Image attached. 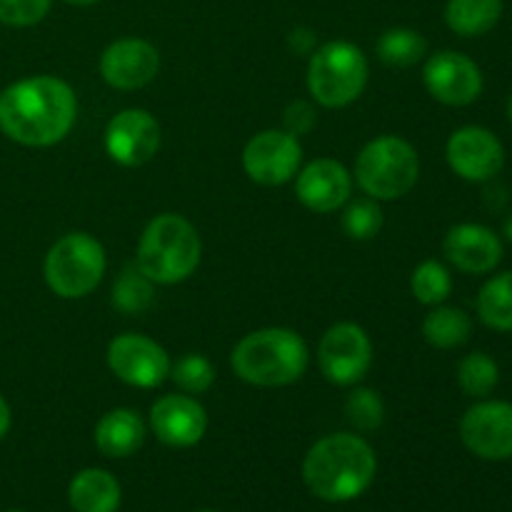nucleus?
I'll list each match as a JSON object with an SVG mask.
<instances>
[{"label":"nucleus","instance_id":"1a4fd4ad","mask_svg":"<svg viewBox=\"0 0 512 512\" xmlns=\"http://www.w3.org/2000/svg\"><path fill=\"white\" fill-rule=\"evenodd\" d=\"M460 438L483 460L512 458V403L485 400L473 405L460 420Z\"/></svg>","mask_w":512,"mask_h":512},{"label":"nucleus","instance_id":"aec40b11","mask_svg":"<svg viewBox=\"0 0 512 512\" xmlns=\"http://www.w3.org/2000/svg\"><path fill=\"white\" fill-rule=\"evenodd\" d=\"M68 498L75 512H115L120 505V485L105 470L88 468L75 475Z\"/></svg>","mask_w":512,"mask_h":512},{"label":"nucleus","instance_id":"393cba45","mask_svg":"<svg viewBox=\"0 0 512 512\" xmlns=\"http://www.w3.org/2000/svg\"><path fill=\"white\" fill-rule=\"evenodd\" d=\"M500 380L498 363L485 353H470L458 365V383L470 398H485Z\"/></svg>","mask_w":512,"mask_h":512},{"label":"nucleus","instance_id":"4c0bfd02","mask_svg":"<svg viewBox=\"0 0 512 512\" xmlns=\"http://www.w3.org/2000/svg\"><path fill=\"white\" fill-rule=\"evenodd\" d=\"M5 512H23V510H5Z\"/></svg>","mask_w":512,"mask_h":512},{"label":"nucleus","instance_id":"b1692460","mask_svg":"<svg viewBox=\"0 0 512 512\" xmlns=\"http://www.w3.org/2000/svg\"><path fill=\"white\" fill-rule=\"evenodd\" d=\"M425 50H428V43L423 35L410 28H390L378 40L380 60L395 68H410L423 58Z\"/></svg>","mask_w":512,"mask_h":512},{"label":"nucleus","instance_id":"f3484780","mask_svg":"<svg viewBox=\"0 0 512 512\" xmlns=\"http://www.w3.org/2000/svg\"><path fill=\"white\" fill-rule=\"evenodd\" d=\"M450 263L463 273H490L503 258V243L490 228L478 223L455 225L443 243Z\"/></svg>","mask_w":512,"mask_h":512},{"label":"nucleus","instance_id":"a211bd4d","mask_svg":"<svg viewBox=\"0 0 512 512\" xmlns=\"http://www.w3.org/2000/svg\"><path fill=\"white\" fill-rule=\"evenodd\" d=\"M350 190H353V180H350L348 170L328 158L310 163L298 175V183H295V193H298L300 203L305 208L315 210V213L338 210L340 205L348 203Z\"/></svg>","mask_w":512,"mask_h":512},{"label":"nucleus","instance_id":"f03ea898","mask_svg":"<svg viewBox=\"0 0 512 512\" xmlns=\"http://www.w3.org/2000/svg\"><path fill=\"white\" fill-rule=\"evenodd\" d=\"M375 453L358 435H328L305 455L303 478L310 493L330 503L363 495L375 478Z\"/></svg>","mask_w":512,"mask_h":512},{"label":"nucleus","instance_id":"423d86ee","mask_svg":"<svg viewBox=\"0 0 512 512\" xmlns=\"http://www.w3.org/2000/svg\"><path fill=\"white\" fill-rule=\"evenodd\" d=\"M368 60L358 45L333 40L318 48L308 65V90L325 108H343L363 93Z\"/></svg>","mask_w":512,"mask_h":512},{"label":"nucleus","instance_id":"7c9ffc66","mask_svg":"<svg viewBox=\"0 0 512 512\" xmlns=\"http://www.w3.org/2000/svg\"><path fill=\"white\" fill-rule=\"evenodd\" d=\"M53 0H0V23L5 25H35L48 15Z\"/></svg>","mask_w":512,"mask_h":512},{"label":"nucleus","instance_id":"4be33fe9","mask_svg":"<svg viewBox=\"0 0 512 512\" xmlns=\"http://www.w3.org/2000/svg\"><path fill=\"white\" fill-rule=\"evenodd\" d=\"M478 315L488 328L510 333L512 330V270L495 275L478 295Z\"/></svg>","mask_w":512,"mask_h":512},{"label":"nucleus","instance_id":"7ed1b4c3","mask_svg":"<svg viewBox=\"0 0 512 512\" xmlns=\"http://www.w3.org/2000/svg\"><path fill=\"white\" fill-rule=\"evenodd\" d=\"M308 368V345L298 333L265 328L250 333L235 345L233 370L250 385L280 388L295 383Z\"/></svg>","mask_w":512,"mask_h":512},{"label":"nucleus","instance_id":"6e6552de","mask_svg":"<svg viewBox=\"0 0 512 512\" xmlns=\"http://www.w3.org/2000/svg\"><path fill=\"white\" fill-rule=\"evenodd\" d=\"M318 363L330 383H358L373 363V345H370L368 333L355 323L333 325L320 340Z\"/></svg>","mask_w":512,"mask_h":512},{"label":"nucleus","instance_id":"0eeeda50","mask_svg":"<svg viewBox=\"0 0 512 512\" xmlns=\"http://www.w3.org/2000/svg\"><path fill=\"white\" fill-rule=\"evenodd\" d=\"M105 273V250L93 235L68 233L45 258V280L60 298H85Z\"/></svg>","mask_w":512,"mask_h":512},{"label":"nucleus","instance_id":"a878e982","mask_svg":"<svg viewBox=\"0 0 512 512\" xmlns=\"http://www.w3.org/2000/svg\"><path fill=\"white\" fill-rule=\"evenodd\" d=\"M413 295L423 305H440L453 290V280H450L448 268L438 260H425L415 268L413 273Z\"/></svg>","mask_w":512,"mask_h":512},{"label":"nucleus","instance_id":"473e14b6","mask_svg":"<svg viewBox=\"0 0 512 512\" xmlns=\"http://www.w3.org/2000/svg\"><path fill=\"white\" fill-rule=\"evenodd\" d=\"M313 33H310V30H305V28H300V30H293V33H290V48L295 50V53H308L310 48H313Z\"/></svg>","mask_w":512,"mask_h":512},{"label":"nucleus","instance_id":"f257e3e1","mask_svg":"<svg viewBox=\"0 0 512 512\" xmlns=\"http://www.w3.org/2000/svg\"><path fill=\"white\" fill-rule=\"evenodd\" d=\"M78 113L68 83L50 75H35L0 93V130L15 143L48 148L70 133Z\"/></svg>","mask_w":512,"mask_h":512},{"label":"nucleus","instance_id":"ddd939ff","mask_svg":"<svg viewBox=\"0 0 512 512\" xmlns=\"http://www.w3.org/2000/svg\"><path fill=\"white\" fill-rule=\"evenodd\" d=\"M448 163L455 173L470 183H485L503 170L505 150L503 143L490 130L468 125L450 135L448 140Z\"/></svg>","mask_w":512,"mask_h":512},{"label":"nucleus","instance_id":"dca6fc26","mask_svg":"<svg viewBox=\"0 0 512 512\" xmlns=\"http://www.w3.org/2000/svg\"><path fill=\"white\" fill-rule=\"evenodd\" d=\"M150 425L160 443L170 448H190L208 430V415L198 400L188 395H165L150 410Z\"/></svg>","mask_w":512,"mask_h":512},{"label":"nucleus","instance_id":"f8f14e48","mask_svg":"<svg viewBox=\"0 0 512 512\" xmlns=\"http://www.w3.org/2000/svg\"><path fill=\"white\" fill-rule=\"evenodd\" d=\"M160 125L148 110L130 108L115 115L105 130V150L125 168L143 165L158 153Z\"/></svg>","mask_w":512,"mask_h":512},{"label":"nucleus","instance_id":"5701e85b","mask_svg":"<svg viewBox=\"0 0 512 512\" xmlns=\"http://www.w3.org/2000/svg\"><path fill=\"white\" fill-rule=\"evenodd\" d=\"M470 333H473V323H470V318L460 308L433 310L423 323L425 340L443 350L468 343Z\"/></svg>","mask_w":512,"mask_h":512},{"label":"nucleus","instance_id":"cd10ccee","mask_svg":"<svg viewBox=\"0 0 512 512\" xmlns=\"http://www.w3.org/2000/svg\"><path fill=\"white\" fill-rule=\"evenodd\" d=\"M383 228V210L375 200H355L343 215V230L353 240H370Z\"/></svg>","mask_w":512,"mask_h":512},{"label":"nucleus","instance_id":"72a5a7b5","mask_svg":"<svg viewBox=\"0 0 512 512\" xmlns=\"http://www.w3.org/2000/svg\"><path fill=\"white\" fill-rule=\"evenodd\" d=\"M10 430V408L8 403L3 400V395H0V440L5 438V433Z\"/></svg>","mask_w":512,"mask_h":512},{"label":"nucleus","instance_id":"9b49d317","mask_svg":"<svg viewBox=\"0 0 512 512\" xmlns=\"http://www.w3.org/2000/svg\"><path fill=\"white\" fill-rule=\"evenodd\" d=\"M303 150L295 135L285 130L258 133L243 150V168L255 183L283 185L298 173Z\"/></svg>","mask_w":512,"mask_h":512},{"label":"nucleus","instance_id":"9d476101","mask_svg":"<svg viewBox=\"0 0 512 512\" xmlns=\"http://www.w3.org/2000/svg\"><path fill=\"white\" fill-rule=\"evenodd\" d=\"M108 365L123 383L158 388L170 375V358L155 340L125 333L108 345Z\"/></svg>","mask_w":512,"mask_h":512},{"label":"nucleus","instance_id":"2f4dec72","mask_svg":"<svg viewBox=\"0 0 512 512\" xmlns=\"http://www.w3.org/2000/svg\"><path fill=\"white\" fill-rule=\"evenodd\" d=\"M283 120H285V133L298 138V135H305L315 125V110L310 108L305 100H295V103L288 105Z\"/></svg>","mask_w":512,"mask_h":512},{"label":"nucleus","instance_id":"e433bc0d","mask_svg":"<svg viewBox=\"0 0 512 512\" xmlns=\"http://www.w3.org/2000/svg\"><path fill=\"white\" fill-rule=\"evenodd\" d=\"M508 118H510V125H512V95H510V100H508Z\"/></svg>","mask_w":512,"mask_h":512},{"label":"nucleus","instance_id":"c756f323","mask_svg":"<svg viewBox=\"0 0 512 512\" xmlns=\"http://www.w3.org/2000/svg\"><path fill=\"white\" fill-rule=\"evenodd\" d=\"M345 415L350 423L360 430H375L380 428L385 418V405L378 393L373 390H355L345 403Z\"/></svg>","mask_w":512,"mask_h":512},{"label":"nucleus","instance_id":"6ab92c4d","mask_svg":"<svg viewBox=\"0 0 512 512\" xmlns=\"http://www.w3.org/2000/svg\"><path fill=\"white\" fill-rule=\"evenodd\" d=\"M145 425L133 410H110L95 428V445L108 458H128L143 445Z\"/></svg>","mask_w":512,"mask_h":512},{"label":"nucleus","instance_id":"f704fd0d","mask_svg":"<svg viewBox=\"0 0 512 512\" xmlns=\"http://www.w3.org/2000/svg\"><path fill=\"white\" fill-rule=\"evenodd\" d=\"M503 233H505V238H508L510 243H512V213L508 215V218H505V223H503Z\"/></svg>","mask_w":512,"mask_h":512},{"label":"nucleus","instance_id":"4468645a","mask_svg":"<svg viewBox=\"0 0 512 512\" xmlns=\"http://www.w3.org/2000/svg\"><path fill=\"white\" fill-rule=\"evenodd\" d=\"M425 88L445 105H470L483 90L480 68L463 53L440 50L425 63Z\"/></svg>","mask_w":512,"mask_h":512},{"label":"nucleus","instance_id":"c9c22d12","mask_svg":"<svg viewBox=\"0 0 512 512\" xmlns=\"http://www.w3.org/2000/svg\"><path fill=\"white\" fill-rule=\"evenodd\" d=\"M65 3H70V5H93V3H98V0H65Z\"/></svg>","mask_w":512,"mask_h":512},{"label":"nucleus","instance_id":"2eb2a0df","mask_svg":"<svg viewBox=\"0 0 512 512\" xmlns=\"http://www.w3.org/2000/svg\"><path fill=\"white\" fill-rule=\"evenodd\" d=\"M158 68V50L138 38L115 40L100 58V73H103L105 83L118 90L143 88L158 75Z\"/></svg>","mask_w":512,"mask_h":512},{"label":"nucleus","instance_id":"c85d7f7f","mask_svg":"<svg viewBox=\"0 0 512 512\" xmlns=\"http://www.w3.org/2000/svg\"><path fill=\"white\" fill-rule=\"evenodd\" d=\"M170 378L185 393H205L213 385L215 370L210 360L203 358V355H185V358L175 363V368H170Z\"/></svg>","mask_w":512,"mask_h":512},{"label":"nucleus","instance_id":"39448f33","mask_svg":"<svg viewBox=\"0 0 512 512\" xmlns=\"http://www.w3.org/2000/svg\"><path fill=\"white\" fill-rule=\"evenodd\" d=\"M418 173V153L398 135L375 138L360 150L355 163V178L373 200L403 198L418 183Z\"/></svg>","mask_w":512,"mask_h":512},{"label":"nucleus","instance_id":"bb28decb","mask_svg":"<svg viewBox=\"0 0 512 512\" xmlns=\"http://www.w3.org/2000/svg\"><path fill=\"white\" fill-rule=\"evenodd\" d=\"M113 303L123 313H143L153 303V288L150 280L138 268H128L120 273L113 285Z\"/></svg>","mask_w":512,"mask_h":512},{"label":"nucleus","instance_id":"20e7f679","mask_svg":"<svg viewBox=\"0 0 512 512\" xmlns=\"http://www.w3.org/2000/svg\"><path fill=\"white\" fill-rule=\"evenodd\" d=\"M200 263L198 230L173 213L150 220L138 245V270L150 283H183Z\"/></svg>","mask_w":512,"mask_h":512},{"label":"nucleus","instance_id":"412c9836","mask_svg":"<svg viewBox=\"0 0 512 512\" xmlns=\"http://www.w3.org/2000/svg\"><path fill=\"white\" fill-rule=\"evenodd\" d=\"M503 15V0H448L445 20L450 30L465 38H475L495 28Z\"/></svg>","mask_w":512,"mask_h":512}]
</instances>
